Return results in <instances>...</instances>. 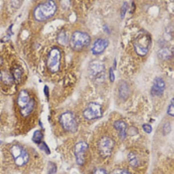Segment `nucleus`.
<instances>
[{
  "mask_svg": "<svg viewBox=\"0 0 174 174\" xmlns=\"http://www.w3.org/2000/svg\"><path fill=\"white\" fill-rule=\"evenodd\" d=\"M165 88L164 80L160 77H156L154 80L151 89V94L153 96H161L163 95Z\"/></svg>",
  "mask_w": 174,
  "mask_h": 174,
  "instance_id": "obj_11",
  "label": "nucleus"
},
{
  "mask_svg": "<svg viewBox=\"0 0 174 174\" xmlns=\"http://www.w3.org/2000/svg\"><path fill=\"white\" fill-rule=\"evenodd\" d=\"M114 128L119 131L120 137L122 139H124L126 137V129L127 128V125L125 122L122 120L116 121L114 123Z\"/></svg>",
  "mask_w": 174,
  "mask_h": 174,
  "instance_id": "obj_14",
  "label": "nucleus"
},
{
  "mask_svg": "<svg viewBox=\"0 0 174 174\" xmlns=\"http://www.w3.org/2000/svg\"><path fill=\"white\" fill-rule=\"evenodd\" d=\"M127 9V4L125 3L121 9V16L122 18H124V17L126 13Z\"/></svg>",
  "mask_w": 174,
  "mask_h": 174,
  "instance_id": "obj_24",
  "label": "nucleus"
},
{
  "mask_svg": "<svg viewBox=\"0 0 174 174\" xmlns=\"http://www.w3.org/2000/svg\"><path fill=\"white\" fill-rule=\"evenodd\" d=\"M143 129L144 130V131L147 133H150L152 131V127L150 124H145L144 125H143Z\"/></svg>",
  "mask_w": 174,
  "mask_h": 174,
  "instance_id": "obj_23",
  "label": "nucleus"
},
{
  "mask_svg": "<svg viewBox=\"0 0 174 174\" xmlns=\"http://www.w3.org/2000/svg\"><path fill=\"white\" fill-rule=\"evenodd\" d=\"M167 113L171 116H173L174 114V110H173V98L172 99L171 103L168 106L167 109Z\"/></svg>",
  "mask_w": 174,
  "mask_h": 174,
  "instance_id": "obj_22",
  "label": "nucleus"
},
{
  "mask_svg": "<svg viewBox=\"0 0 174 174\" xmlns=\"http://www.w3.org/2000/svg\"><path fill=\"white\" fill-rule=\"evenodd\" d=\"M56 171V167L54 164L52 163H49L48 166V174H54Z\"/></svg>",
  "mask_w": 174,
  "mask_h": 174,
  "instance_id": "obj_20",
  "label": "nucleus"
},
{
  "mask_svg": "<svg viewBox=\"0 0 174 174\" xmlns=\"http://www.w3.org/2000/svg\"><path fill=\"white\" fill-rule=\"evenodd\" d=\"M59 121L62 127L66 131L75 132L78 129V123L74 114L70 111L63 113L61 115Z\"/></svg>",
  "mask_w": 174,
  "mask_h": 174,
  "instance_id": "obj_4",
  "label": "nucleus"
},
{
  "mask_svg": "<svg viewBox=\"0 0 174 174\" xmlns=\"http://www.w3.org/2000/svg\"><path fill=\"white\" fill-rule=\"evenodd\" d=\"M91 41V37L88 34L80 31H76L71 35L70 44L73 50L79 51L87 47L90 44Z\"/></svg>",
  "mask_w": 174,
  "mask_h": 174,
  "instance_id": "obj_2",
  "label": "nucleus"
},
{
  "mask_svg": "<svg viewBox=\"0 0 174 174\" xmlns=\"http://www.w3.org/2000/svg\"><path fill=\"white\" fill-rule=\"evenodd\" d=\"M43 133L40 131H35L33 134L32 140L34 142L36 143H39L41 142L42 139H43Z\"/></svg>",
  "mask_w": 174,
  "mask_h": 174,
  "instance_id": "obj_18",
  "label": "nucleus"
},
{
  "mask_svg": "<svg viewBox=\"0 0 174 174\" xmlns=\"http://www.w3.org/2000/svg\"><path fill=\"white\" fill-rule=\"evenodd\" d=\"M108 45L107 40L99 38L94 43L92 48V52L93 55H99L105 51Z\"/></svg>",
  "mask_w": 174,
  "mask_h": 174,
  "instance_id": "obj_12",
  "label": "nucleus"
},
{
  "mask_svg": "<svg viewBox=\"0 0 174 174\" xmlns=\"http://www.w3.org/2000/svg\"><path fill=\"white\" fill-rule=\"evenodd\" d=\"M159 56L163 59H167L171 56V52L167 48L162 49L159 51Z\"/></svg>",
  "mask_w": 174,
  "mask_h": 174,
  "instance_id": "obj_17",
  "label": "nucleus"
},
{
  "mask_svg": "<svg viewBox=\"0 0 174 174\" xmlns=\"http://www.w3.org/2000/svg\"><path fill=\"white\" fill-rule=\"evenodd\" d=\"M31 100V99H30L29 93L26 91L23 90L19 94L17 103L21 109H23L29 104Z\"/></svg>",
  "mask_w": 174,
  "mask_h": 174,
  "instance_id": "obj_13",
  "label": "nucleus"
},
{
  "mask_svg": "<svg viewBox=\"0 0 174 174\" xmlns=\"http://www.w3.org/2000/svg\"><path fill=\"white\" fill-rule=\"evenodd\" d=\"M105 66L99 61H93L89 65V72L91 76L96 80L102 79L105 74Z\"/></svg>",
  "mask_w": 174,
  "mask_h": 174,
  "instance_id": "obj_8",
  "label": "nucleus"
},
{
  "mask_svg": "<svg viewBox=\"0 0 174 174\" xmlns=\"http://www.w3.org/2000/svg\"><path fill=\"white\" fill-rule=\"evenodd\" d=\"M102 106L96 102H91L83 112L84 118L88 120L97 119L102 116Z\"/></svg>",
  "mask_w": 174,
  "mask_h": 174,
  "instance_id": "obj_7",
  "label": "nucleus"
},
{
  "mask_svg": "<svg viewBox=\"0 0 174 174\" xmlns=\"http://www.w3.org/2000/svg\"><path fill=\"white\" fill-rule=\"evenodd\" d=\"M12 156L15 164L18 166L25 165L29 160L28 153L22 147L18 145H14L11 149Z\"/></svg>",
  "mask_w": 174,
  "mask_h": 174,
  "instance_id": "obj_6",
  "label": "nucleus"
},
{
  "mask_svg": "<svg viewBox=\"0 0 174 174\" xmlns=\"http://www.w3.org/2000/svg\"><path fill=\"white\" fill-rule=\"evenodd\" d=\"M150 41V38L147 34L139 35L133 44L135 52L141 56L146 55L149 51Z\"/></svg>",
  "mask_w": 174,
  "mask_h": 174,
  "instance_id": "obj_3",
  "label": "nucleus"
},
{
  "mask_svg": "<svg viewBox=\"0 0 174 174\" xmlns=\"http://www.w3.org/2000/svg\"><path fill=\"white\" fill-rule=\"evenodd\" d=\"M121 174H130L129 172H128L127 171H123Z\"/></svg>",
  "mask_w": 174,
  "mask_h": 174,
  "instance_id": "obj_29",
  "label": "nucleus"
},
{
  "mask_svg": "<svg viewBox=\"0 0 174 174\" xmlns=\"http://www.w3.org/2000/svg\"><path fill=\"white\" fill-rule=\"evenodd\" d=\"M34 107V102L33 99L31 100L29 104L24 109L21 110V113L23 117H26L33 111Z\"/></svg>",
  "mask_w": 174,
  "mask_h": 174,
  "instance_id": "obj_16",
  "label": "nucleus"
},
{
  "mask_svg": "<svg viewBox=\"0 0 174 174\" xmlns=\"http://www.w3.org/2000/svg\"><path fill=\"white\" fill-rule=\"evenodd\" d=\"M114 146V141L106 137L102 138L98 143L99 150L102 155L105 157H107L110 155Z\"/></svg>",
  "mask_w": 174,
  "mask_h": 174,
  "instance_id": "obj_9",
  "label": "nucleus"
},
{
  "mask_svg": "<svg viewBox=\"0 0 174 174\" xmlns=\"http://www.w3.org/2000/svg\"><path fill=\"white\" fill-rule=\"evenodd\" d=\"M163 131H164V132H165L166 133H168L170 132V131H171V127H170L169 124H168V123L166 124L164 126Z\"/></svg>",
  "mask_w": 174,
  "mask_h": 174,
  "instance_id": "obj_28",
  "label": "nucleus"
},
{
  "mask_svg": "<svg viewBox=\"0 0 174 174\" xmlns=\"http://www.w3.org/2000/svg\"><path fill=\"white\" fill-rule=\"evenodd\" d=\"M129 89L126 83H122L119 87V95L120 97L124 99H127L129 96Z\"/></svg>",
  "mask_w": 174,
  "mask_h": 174,
  "instance_id": "obj_15",
  "label": "nucleus"
},
{
  "mask_svg": "<svg viewBox=\"0 0 174 174\" xmlns=\"http://www.w3.org/2000/svg\"><path fill=\"white\" fill-rule=\"evenodd\" d=\"M128 159L130 163V164L132 167H137L138 165V161L137 159L136 156L133 153H131L129 154L128 155Z\"/></svg>",
  "mask_w": 174,
  "mask_h": 174,
  "instance_id": "obj_19",
  "label": "nucleus"
},
{
  "mask_svg": "<svg viewBox=\"0 0 174 174\" xmlns=\"http://www.w3.org/2000/svg\"><path fill=\"white\" fill-rule=\"evenodd\" d=\"M109 77H110V81L113 83L115 80V75H114V73L112 68H110V70H109Z\"/></svg>",
  "mask_w": 174,
  "mask_h": 174,
  "instance_id": "obj_25",
  "label": "nucleus"
},
{
  "mask_svg": "<svg viewBox=\"0 0 174 174\" xmlns=\"http://www.w3.org/2000/svg\"><path fill=\"white\" fill-rule=\"evenodd\" d=\"M58 41H59V43L61 44H66L65 41L66 40V35H65V34H63V35H62V33L60 34L59 35V38H58Z\"/></svg>",
  "mask_w": 174,
  "mask_h": 174,
  "instance_id": "obj_26",
  "label": "nucleus"
},
{
  "mask_svg": "<svg viewBox=\"0 0 174 174\" xmlns=\"http://www.w3.org/2000/svg\"><path fill=\"white\" fill-rule=\"evenodd\" d=\"M93 174H107V173L105 169H98L95 171Z\"/></svg>",
  "mask_w": 174,
  "mask_h": 174,
  "instance_id": "obj_27",
  "label": "nucleus"
},
{
  "mask_svg": "<svg viewBox=\"0 0 174 174\" xmlns=\"http://www.w3.org/2000/svg\"><path fill=\"white\" fill-rule=\"evenodd\" d=\"M61 59V53L57 48H52L48 55L47 59V66L52 73H56L59 70Z\"/></svg>",
  "mask_w": 174,
  "mask_h": 174,
  "instance_id": "obj_5",
  "label": "nucleus"
},
{
  "mask_svg": "<svg viewBox=\"0 0 174 174\" xmlns=\"http://www.w3.org/2000/svg\"><path fill=\"white\" fill-rule=\"evenodd\" d=\"M57 10V6L53 1H48L37 6L34 11V17L38 22L45 21L52 17Z\"/></svg>",
  "mask_w": 174,
  "mask_h": 174,
  "instance_id": "obj_1",
  "label": "nucleus"
},
{
  "mask_svg": "<svg viewBox=\"0 0 174 174\" xmlns=\"http://www.w3.org/2000/svg\"><path fill=\"white\" fill-rule=\"evenodd\" d=\"M39 147L40 148L41 150L44 151L47 154H50V150L48 148L47 145L45 143V142H42L40 143V145H39Z\"/></svg>",
  "mask_w": 174,
  "mask_h": 174,
  "instance_id": "obj_21",
  "label": "nucleus"
},
{
  "mask_svg": "<svg viewBox=\"0 0 174 174\" xmlns=\"http://www.w3.org/2000/svg\"><path fill=\"white\" fill-rule=\"evenodd\" d=\"M1 143H2V142H1V141H0V144H1Z\"/></svg>",
  "mask_w": 174,
  "mask_h": 174,
  "instance_id": "obj_30",
  "label": "nucleus"
},
{
  "mask_svg": "<svg viewBox=\"0 0 174 174\" xmlns=\"http://www.w3.org/2000/svg\"><path fill=\"white\" fill-rule=\"evenodd\" d=\"M88 145L85 142L77 143L74 147V154L76 157V161L79 165H82L85 161V154Z\"/></svg>",
  "mask_w": 174,
  "mask_h": 174,
  "instance_id": "obj_10",
  "label": "nucleus"
}]
</instances>
